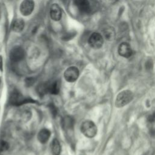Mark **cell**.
Listing matches in <instances>:
<instances>
[{
    "label": "cell",
    "instance_id": "5bb4252c",
    "mask_svg": "<svg viewBox=\"0 0 155 155\" xmlns=\"http://www.w3.org/2000/svg\"><path fill=\"white\" fill-rule=\"evenodd\" d=\"M51 150L53 155H60L61 152V147L59 140L57 139H54L51 142Z\"/></svg>",
    "mask_w": 155,
    "mask_h": 155
},
{
    "label": "cell",
    "instance_id": "4fadbf2b",
    "mask_svg": "<svg viewBox=\"0 0 155 155\" xmlns=\"http://www.w3.org/2000/svg\"><path fill=\"white\" fill-rule=\"evenodd\" d=\"M24 21L22 19H15L12 25V30L15 32H21L23 30L24 28Z\"/></svg>",
    "mask_w": 155,
    "mask_h": 155
},
{
    "label": "cell",
    "instance_id": "7a4b0ae2",
    "mask_svg": "<svg viewBox=\"0 0 155 155\" xmlns=\"http://www.w3.org/2000/svg\"><path fill=\"white\" fill-rule=\"evenodd\" d=\"M59 91V84L58 81L45 82L39 84L37 87V92L41 96L47 93L57 94Z\"/></svg>",
    "mask_w": 155,
    "mask_h": 155
},
{
    "label": "cell",
    "instance_id": "9c48e42d",
    "mask_svg": "<svg viewBox=\"0 0 155 155\" xmlns=\"http://www.w3.org/2000/svg\"><path fill=\"white\" fill-rule=\"evenodd\" d=\"M50 15L51 18L55 21H59L62 16V11L60 7L57 4H53L50 10Z\"/></svg>",
    "mask_w": 155,
    "mask_h": 155
},
{
    "label": "cell",
    "instance_id": "ffe728a7",
    "mask_svg": "<svg viewBox=\"0 0 155 155\" xmlns=\"http://www.w3.org/2000/svg\"><path fill=\"white\" fill-rule=\"evenodd\" d=\"M0 70L2 71L3 70V63H2V58L0 55Z\"/></svg>",
    "mask_w": 155,
    "mask_h": 155
},
{
    "label": "cell",
    "instance_id": "7c38bea8",
    "mask_svg": "<svg viewBox=\"0 0 155 155\" xmlns=\"http://www.w3.org/2000/svg\"><path fill=\"white\" fill-rule=\"evenodd\" d=\"M51 132L49 130L43 128L39 131L38 134V139L41 143H45L50 139Z\"/></svg>",
    "mask_w": 155,
    "mask_h": 155
},
{
    "label": "cell",
    "instance_id": "ba28073f",
    "mask_svg": "<svg viewBox=\"0 0 155 155\" xmlns=\"http://www.w3.org/2000/svg\"><path fill=\"white\" fill-rule=\"evenodd\" d=\"M35 8V2L33 0H24L19 7L21 13L24 16L30 15Z\"/></svg>",
    "mask_w": 155,
    "mask_h": 155
},
{
    "label": "cell",
    "instance_id": "d6986e66",
    "mask_svg": "<svg viewBox=\"0 0 155 155\" xmlns=\"http://www.w3.org/2000/svg\"><path fill=\"white\" fill-rule=\"evenodd\" d=\"M26 82H27V84L28 85H31L34 83V79L33 78H28L27 79H26Z\"/></svg>",
    "mask_w": 155,
    "mask_h": 155
},
{
    "label": "cell",
    "instance_id": "52a82bcc",
    "mask_svg": "<svg viewBox=\"0 0 155 155\" xmlns=\"http://www.w3.org/2000/svg\"><path fill=\"white\" fill-rule=\"evenodd\" d=\"M104 43L103 36L99 33H92L88 38V44L93 48H101Z\"/></svg>",
    "mask_w": 155,
    "mask_h": 155
},
{
    "label": "cell",
    "instance_id": "8992f818",
    "mask_svg": "<svg viewBox=\"0 0 155 155\" xmlns=\"http://www.w3.org/2000/svg\"><path fill=\"white\" fill-rule=\"evenodd\" d=\"M25 56V51L24 49L19 46L13 47L10 52V59L12 62H18L21 61Z\"/></svg>",
    "mask_w": 155,
    "mask_h": 155
},
{
    "label": "cell",
    "instance_id": "5b68a950",
    "mask_svg": "<svg viewBox=\"0 0 155 155\" xmlns=\"http://www.w3.org/2000/svg\"><path fill=\"white\" fill-rule=\"evenodd\" d=\"M79 75V71L76 67L71 66L67 68L64 73V77L66 81L73 82L76 81Z\"/></svg>",
    "mask_w": 155,
    "mask_h": 155
},
{
    "label": "cell",
    "instance_id": "9a60e30c",
    "mask_svg": "<svg viewBox=\"0 0 155 155\" xmlns=\"http://www.w3.org/2000/svg\"><path fill=\"white\" fill-rule=\"evenodd\" d=\"M9 148V144L7 142L1 140H0V153L7 151Z\"/></svg>",
    "mask_w": 155,
    "mask_h": 155
},
{
    "label": "cell",
    "instance_id": "ac0fdd59",
    "mask_svg": "<svg viewBox=\"0 0 155 155\" xmlns=\"http://www.w3.org/2000/svg\"><path fill=\"white\" fill-rule=\"evenodd\" d=\"M148 120L151 122H154L155 121V112H154L151 115H150V116L148 117Z\"/></svg>",
    "mask_w": 155,
    "mask_h": 155
},
{
    "label": "cell",
    "instance_id": "30bf717a",
    "mask_svg": "<svg viewBox=\"0 0 155 155\" xmlns=\"http://www.w3.org/2000/svg\"><path fill=\"white\" fill-rule=\"evenodd\" d=\"M119 54L124 58H129L132 54V50L130 45L126 42L120 44L118 48Z\"/></svg>",
    "mask_w": 155,
    "mask_h": 155
},
{
    "label": "cell",
    "instance_id": "e0dca14e",
    "mask_svg": "<svg viewBox=\"0 0 155 155\" xmlns=\"http://www.w3.org/2000/svg\"><path fill=\"white\" fill-rule=\"evenodd\" d=\"M49 109L50 110V112L51 113V114L54 117L56 116L57 113H58V110L56 109V107L53 104H50L49 105Z\"/></svg>",
    "mask_w": 155,
    "mask_h": 155
},
{
    "label": "cell",
    "instance_id": "44dd1931",
    "mask_svg": "<svg viewBox=\"0 0 155 155\" xmlns=\"http://www.w3.org/2000/svg\"><path fill=\"white\" fill-rule=\"evenodd\" d=\"M153 66V64L151 62H150V61H148V62H147V64H146V67L147 68L150 69L151 67H152Z\"/></svg>",
    "mask_w": 155,
    "mask_h": 155
},
{
    "label": "cell",
    "instance_id": "8fae6325",
    "mask_svg": "<svg viewBox=\"0 0 155 155\" xmlns=\"http://www.w3.org/2000/svg\"><path fill=\"white\" fill-rule=\"evenodd\" d=\"M74 4L81 12L88 13L90 10L88 0H74Z\"/></svg>",
    "mask_w": 155,
    "mask_h": 155
},
{
    "label": "cell",
    "instance_id": "2e32d148",
    "mask_svg": "<svg viewBox=\"0 0 155 155\" xmlns=\"http://www.w3.org/2000/svg\"><path fill=\"white\" fill-rule=\"evenodd\" d=\"M104 35L107 39H110L111 40L113 38L114 33V31H113V30L109 28V29H106L104 31Z\"/></svg>",
    "mask_w": 155,
    "mask_h": 155
},
{
    "label": "cell",
    "instance_id": "277c9868",
    "mask_svg": "<svg viewBox=\"0 0 155 155\" xmlns=\"http://www.w3.org/2000/svg\"><path fill=\"white\" fill-rule=\"evenodd\" d=\"M81 130L82 134L88 138H92L94 137L97 131L95 124L91 120H89L82 122L81 126Z\"/></svg>",
    "mask_w": 155,
    "mask_h": 155
},
{
    "label": "cell",
    "instance_id": "3957f363",
    "mask_svg": "<svg viewBox=\"0 0 155 155\" xmlns=\"http://www.w3.org/2000/svg\"><path fill=\"white\" fill-rule=\"evenodd\" d=\"M133 99V94L131 91L124 90L117 94L115 101V105L118 108L124 107L129 104Z\"/></svg>",
    "mask_w": 155,
    "mask_h": 155
},
{
    "label": "cell",
    "instance_id": "6da1fadb",
    "mask_svg": "<svg viewBox=\"0 0 155 155\" xmlns=\"http://www.w3.org/2000/svg\"><path fill=\"white\" fill-rule=\"evenodd\" d=\"M8 102L12 105L19 106L28 103H36V101L32 99L25 97L19 91L14 89L9 96Z\"/></svg>",
    "mask_w": 155,
    "mask_h": 155
}]
</instances>
